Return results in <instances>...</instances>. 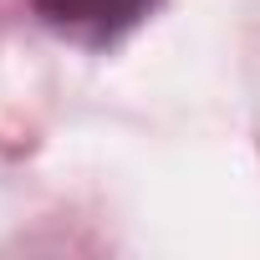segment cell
<instances>
[{
  "label": "cell",
  "mask_w": 260,
  "mask_h": 260,
  "mask_svg": "<svg viewBox=\"0 0 260 260\" xmlns=\"http://www.w3.org/2000/svg\"><path fill=\"white\" fill-rule=\"evenodd\" d=\"M153 6L158 0H31L36 21L82 51L117 46L127 31H138L153 16Z\"/></svg>",
  "instance_id": "1"
}]
</instances>
